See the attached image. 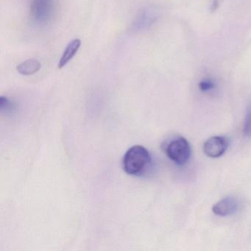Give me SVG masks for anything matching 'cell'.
<instances>
[{
	"label": "cell",
	"instance_id": "9c48e42d",
	"mask_svg": "<svg viewBox=\"0 0 251 251\" xmlns=\"http://www.w3.org/2000/svg\"><path fill=\"white\" fill-rule=\"evenodd\" d=\"M243 133L245 136H251V106L247 111L244 122Z\"/></svg>",
	"mask_w": 251,
	"mask_h": 251
},
{
	"label": "cell",
	"instance_id": "52a82bcc",
	"mask_svg": "<svg viewBox=\"0 0 251 251\" xmlns=\"http://www.w3.org/2000/svg\"><path fill=\"white\" fill-rule=\"evenodd\" d=\"M80 46H81V40L79 39H73L68 44L62 56L60 58L58 64V69L64 68L72 61V59L75 56L76 54L78 52Z\"/></svg>",
	"mask_w": 251,
	"mask_h": 251
},
{
	"label": "cell",
	"instance_id": "7a4b0ae2",
	"mask_svg": "<svg viewBox=\"0 0 251 251\" xmlns=\"http://www.w3.org/2000/svg\"><path fill=\"white\" fill-rule=\"evenodd\" d=\"M165 152L171 161L177 165L183 166L190 159L192 150L186 139L178 137L167 145Z\"/></svg>",
	"mask_w": 251,
	"mask_h": 251
},
{
	"label": "cell",
	"instance_id": "30bf717a",
	"mask_svg": "<svg viewBox=\"0 0 251 251\" xmlns=\"http://www.w3.org/2000/svg\"><path fill=\"white\" fill-rule=\"evenodd\" d=\"M215 87L214 82L210 79H205L202 80L201 83H199V88L202 92H206L209 91L213 90Z\"/></svg>",
	"mask_w": 251,
	"mask_h": 251
},
{
	"label": "cell",
	"instance_id": "5b68a950",
	"mask_svg": "<svg viewBox=\"0 0 251 251\" xmlns=\"http://www.w3.org/2000/svg\"><path fill=\"white\" fill-rule=\"evenodd\" d=\"M227 145L228 144L226 138L223 136H213L204 144V152L210 158H219L226 152Z\"/></svg>",
	"mask_w": 251,
	"mask_h": 251
},
{
	"label": "cell",
	"instance_id": "8fae6325",
	"mask_svg": "<svg viewBox=\"0 0 251 251\" xmlns=\"http://www.w3.org/2000/svg\"><path fill=\"white\" fill-rule=\"evenodd\" d=\"M14 104L5 97L0 98V109L1 111H10L12 108L14 109Z\"/></svg>",
	"mask_w": 251,
	"mask_h": 251
},
{
	"label": "cell",
	"instance_id": "8992f818",
	"mask_svg": "<svg viewBox=\"0 0 251 251\" xmlns=\"http://www.w3.org/2000/svg\"><path fill=\"white\" fill-rule=\"evenodd\" d=\"M239 202L233 197H227L217 202L213 207L216 215L226 217L234 214L239 209Z\"/></svg>",
	"mask_w": 251,
	"mask_h": 251
},
{
	"label": "cell",
	"instance_id": "6da1fadb",
	"mask_svg": "<svg viewBox=\"0 0 251 251\" xmlns=\"http://www.w3.org/2000/svg\"><path fill=\"white\" fill-rule=\"evenodd\" d=\"M151 162L149 151L140 145H135L127 150L123 157V170L130 176H140L148 170Z\"/></svg>",
	"mask_w": 251,
	"mask_h": 251
},
{
	"label": "cell",
	"instance_id": "ba28073f",
	"mask_svg": "<svg viewBox=\"0 0 251 251\" xmlns=\"http://www.w3.org/2000/svg\"><path fill=\"white\" fill-rule=\"evenodd\" d=\"M42 64L35 58L26 60L17 67V70L20 75L25 76L36 74L40 70Z\"/></svg>",
	"mask_w": 251,
	"mask_h": 251
},
{
	"label": "cell",
	"instance_id": "277c9868",
	"mask_svg": "<svg viewBox=\"0 0 251 251\" xmlns=\"http://www.w3.org/2000/svg\"><path fill=\"white\" fill-rule=\"evenodd\" d=\"M158 18V11L152 7H145L141 9L140 12L136 16L132 29L134 31H141L148 28L154 24Z\"/></svg>",
	"mask_w": 251,
	"mask_h": 251
},
{
	"label": "cell",
	"instance_id": "3957f363",
	"mask_svg": "<svg viewBox=\"0 0 251 251\" xmlns=\"http://www.w3.org/2000/svg\"><path fill=\"white\" fill-rule=\"evenodd\" d=\"M30 12L36 23L46 24L53 12V0H33Z\"/></svg>",
	"mask_w": 251,
	"mask_h": 251
}]
</instances>
